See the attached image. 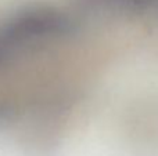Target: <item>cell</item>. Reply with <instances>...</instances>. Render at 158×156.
I'll list each match as a JSON object with an SVG mask.
<instances>
[{"mask_svg": "<svg viewBox=\"0 0 158 156\" xmlns=\"http://www.w3.org/2000/svg\"><path fill=\"white\" fill-rule=\"evenodd\" d=\"M78 29L72 14L52 4H28L0 18V68L67 39Z\"/></svg>", "mask_w": 158, "mask_h": 156, "instance_id": "obj_1", "label": "cell"}, {"mask_svg": "<svg viewBox=\"0 0 158 156\" xmlns=\"http://www.w3.org/2000/svg\"><path fill=\"white\" fill-rule=\"evenodd\" d=\"M89 8L118 15H158V0H79Z\"/></svg>", "mask_w": 158, "mask_h": 156, "instance_id": "obj_2", "label": "cell"}]
</instances>
